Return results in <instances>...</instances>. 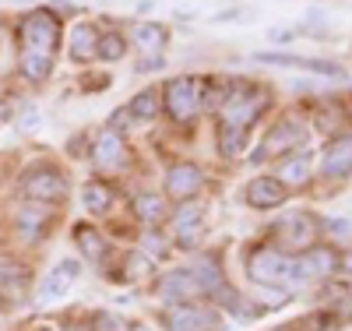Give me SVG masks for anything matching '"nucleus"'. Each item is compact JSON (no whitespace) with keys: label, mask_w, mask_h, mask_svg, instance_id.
I'll use <instances>...</instances> for the list:
<instances>
[{"label":"nucleus","mask_w":352,"mask_h":331,"mask_svg":"<svg viewBox=\"0 0 352 331\" xmlns=\"http://www.w3.org/2000/svg\"><path fill=\"white\" fill-rule=\"evenodd\" d=\"M21 43L25 53H50L60 46V18L53 11H32L21 21Z\"/></svg>","instance_id":"nucleus-1"},{"label":"nucleus","mask_w":352,"mask_h":331,"mask_svg":"<svg viewBox=\"0 0 352 331\" xmlns=\"http://www.w3.org/2000/svg\"><path fill=\"white\" fill-rule=\"evenodd\" d=\"M268 106V96L261 92V88H250V85H243L240 92H229L226 96V103H222V120L229 127H250L254 120L261 116V109Z\"/></svg>","instance_id":"nucleus-2"},{"label":"nucleus","mask_w":352,"mask_h":331,"mask_svg":"<svg viewBox=\"0 0 352 331\" xmlns=\"http://www.w3.org/2000/svg\"><path fill=\"white\" fill-rule=\"evenodd\" d=\"M204 106V78H173L166 85V109L176 120H190Z\"/></svg>","instance_id":"nucleus-3"},{"label":"nucleus","mask_w":352,"mask_h":331,"mask_svg":"<svg viewBox=\"0 0 352 331\" xmlns=\"http://www.w3.org/2000/svg\"><path fill=\"white\" fill-rule=\"evenodd\" d=\"M162 324L169 331H212L219 328V314L212 307H187V303H173L162 314Z\"/></svg>","instance_id":"nucleus-4"},{"label":"nucleus","mask_w":352,"mask_h":331,"mask_svg":"<svg viewBox=\"0 0 352 331\" xmlns=\"http://www.w3.org/2000/svg\"><path fill=\"white\" fill-rule=\"evenodd\" d=\"M257 64H275V67H300L310 74H324V78H345V67L335 60H310V56H292V53H254Z\"/></svg>","instance_id":"nucleus-5"},{"label":"nucleus","mask_w":352,"mask_h":331,"mask_svg":"<svg viewBox=\"0 0 352 331\" xmlns=\"http://www.w3.org/2000/svg\"><path fill=\"white\" fill-rule=\"evenodd\" d=\"M275 236H278L282 247H292V250L300 247L303 250L317 239V226H314L310 215H285V219L275 222Z\"/></svg>","instance_id":"nucleus-6"},{"label":"nucleus","mask_w":352,"mask_h":331,"mask_svg":"<svg viewBox=\"0 0 352 331\" xmlns=\"http://www.w3.org/2000/svg\"><path fill=\"white\" fill-rule=\"evenodd\" d=\"M21 191H25V197H32V201H60L67 194V180L56 169H39V173H32L25 180Z\"/></svg>","instance_id":"nucleus-7"},{"label":"nucleus","mask_w":352,"mask_h":331,"mask_svg":"<svg viewBox=\"0 0 352 331\" xmlns=\"http://www.w3.org/2000/svg\"><path fill=\"white\" fill-rule=\"evenodd\" d=\"M282 268H285V257L275 250V247H257L247 261V272L254 282H268V286H278L282 282Z\"/></svg>","instance_id":"nucleus-8"},{"label":"nucleus","mask_w":352,"mask_h":331,"mask_svg":"<svg viewBox=\"0 0 352 331\" xmlns=\"http://www.w3.org/2000/svg\"><path fill=\"white\" fill-rule=\"evenodd\" d=\"M320 173L331 176V180L352 173V138L349 134H342V138L324 145V152H320Z\"/></svg>","instance_id":"nucleus-9"},{"label":"nucleus","mask_w":352,"mask_h":331,"mask_svg":"<svg viewBox=\"0 0 352 331\" xmlns=\"http://www.w3.org/2000/svg\"><path fill=\"white\" fill-rule=\"evenodd\" d=\"M74 279H78V261H60V264H56L53 268V272L43 279V299H46V303H53V299H64L67 292H71V286H74Z\"/></svg>","instance_id":"nucleus-10"},{"label":"nucleus","mask_w":352,"mask_h":331,"mask_svg":"<svg viewBox=\"0 0 352 331\" xmlns=\"http://www.w3.org/2000/svg\"><path fill=\"white\" fill-rule=\"evenodd\" d=\"M0 299H4V303H14V307L28 299V272L25 268L0 261Z\"/></svg>","instance_id":"nucleus-11"},{"label":"nucleus","mask_w":352,"mask_h":331,"mask_svg":"<svg viewBox=\"0 0 352 331\" xmlns=\"http://www.w3.org/2000/svg\"><path fill=\"white\" fill-rule=\"evenodd\" d=\"M285 197H289V191H285L282 180H275V176H257L254 184L247 187V201L254 208H278Z\"/></svg>","instance_id":"nucleus-12"},{"label":"nucleus","mask_w":352,"mask_h":331,"mask_svg":"<svg viewBox=\"0 0 352 331\" xmlns=\"http://www.w3.org/2000/svg\"><path fill=\"white\" fill-rule=\"evenodd\" d=\"M127 162V145L116 131H102L96 141V166L99 169H120Z\"/></svg>","instance_id":"nucleus-13"},{"label":"nucleus","mask_w":352,"mask_h":331,"mask_svg":"<svg viewBox=\"0 0 352 331\" xmlns=\"http://www.w3.org/2000/svg\"><path fill=\"white\" fill-rule=\"evenodd\" d=\"M307 134H303V127L296 124V120H282V124L272 131V138L264 141L261 148H257V156H254V162H261L264 156H272V152H285V148H292V145H300Z\"/></svg>","instance_id":"nucleus-14"},{"label":"nucleus","mask_w":352,"mask_h":331,"mask_svg":"<svg viewBox=\"0 0 352 331\" xmlns=\"http://www.w3.org/2000/svg\"><path fill=\"white\" fill-rule=\"evenodd\" d=\"M166 191L173 197H194V191H201V169L190 166V162L173 166L169 176H166Z\"/></svg>","instance_id":"nucleus-15"},{"label":"nucleus","mask_w":352,"mask_h":331,"mask_svg":"<svg viewBox=\"0 0 352 331\" xmlns=\"http://www.w3.org/2000/svg\"><path fill=\"white\" fill-rule=\"evenodd\" d=\"M159 292H162L166 299H173V303H184V299H190V296L201 292V282L194 279V272L187 268V272H173V275H166L162 286H159Z\"/></svg>","instance_id":"nucleus-16"},{"label":"nucleus","mask_w":352,"mask_h":331,"mask_svg":"<svg viewBox=\"0 0 352 331\" xmlns=\"http://www.w3.org/2000/svg\"><path fill=\"white\" fill-rule=\"evenodd\" d=\"M96 43H99V32H96V25H88V21H78V25L71 28V60H78V64H85V60L96 53Z\"/></svg>","instance_id":"nucleus-17"},{"label":"nucleus","mask_w":352,"mask_h":331,"mask_svg":"<svg viewBox=\"0 0 352 331\" xmlns=\"http://www.w3.org/2000/svg\"><path fill=\"white\" fill-rule=\"evenodd\" d=\"M201 215H204V204L201 201H187L180 204V212H176V236H180V244H190L201 229Z\"/></svg>","instance_id":"nucleus-18"},{"label":"nucleus","mask_w":352,"mask_h":331,"mask_svg":"<svg viewBox=\"0 0 352 331\" xmlns=\"http://www.w3.org/2000/svg\"><path fill=\"white\" fill-rule=\"evenodd\" d=\"M162 212H166V204H162V197H159L155 191H141V194H134V215H138L141 222H159Z\"/></svg>","instance_id":"nucleus-19"},{"label":"nucleus","mask_w":352,"mask_h":331,"mask_svg":"<svg viewBox=\"0 0 352 331\" xmlns=\"http://www.w3.org/2000/svg\"><path fill=\"white\" fill-rule=\"evenodd\" d=\"M81 201H85V212H88V215H106L109 204H113V194H109V187H102V184H88V187L81 191Z\"/></svg>","instance_id":"nucleus-20"},{"label":"nucleus","mask_w":352,"mask_h":331,"mask_svg":"<svg viewBox=\"0 0 352 331\" xmlns=\"http://www.w3.org/2000/svg\"><path fill=\"white\" fill-rule=\"evenodd\" d=\"M134 39H138V46H141V50L155 53V50H162V46H166V28H162V25H155V21H141V25L134 28Z\"/></svg>","instance_id":"nucleus-21"},{"label":"nucleus","mask_w":352,"mask_h":331,"mask_svg":"<svg viewBox=\"0 0 352 331\" xmlns=\"http://www.w3.org/2000/svg\"><path fill=\"white\" fill-rule=\"evenodd\" d=\"M219 148H222V156H226V159H236L243 148H247V131H243V127H229V124H222Z\"/></svg>","instance_id":"nucleus-22"},{"label":"nucleus","mask_w":352,"mask_h":331,"mask_svg":"<svg viewBox=\"0 0 352 331\" xmlns=\"http://www.w3.org/2000/svg\"><path fill=\"white\" fill-rule=\"evenodd\" d=\"M21 71H25V78L43 81V78H50V71H53V56H50V53H25V56H21Z\"/></svg>","instance_id":"nucleus-23"},{"label":"nucleus","mask_w":352,"mask_h":331,"mask_svg":"<svg viewBox=\"0 0 352 331\" xmlns=\"http://www.w3.org/2000/svg\"><path fill=\"white\" fill-rule=\"evenodd\" d=\"M155 109H159L155 92H152V88H144V92H138V96H134V103H131L127 116H131V120H152V116H155Z\"/></svg>","instance_id":"nucleus-24"},{"label":"nucleus","mask_w":352,"mask_h":331,"mask_svg":"<svg viewBox=\"0 0 352 331\" xmlns=\"http://www.w3.org/2000/svg\"><path fill=\"white\" fill-rule=\"evenodd\" d=\"M124 50H127V43H124V36H116V32L99 36V43H96V53H99L102 60H120Z\"/></svg>","instance_id":"nucleus-25"},{"label":"nucleus","mask_w":352,"mask_h":331,"mask_svg":"<svg viewBox=\"0 0 352 331\" xmlns=\"http://www.w3.org/2000/svg\"><path fill=\"white\" fill-rule=\"evenodd\" d=\"M307 176H310V166H307V159L300 156V159H289L285 166H282V184H307Z\"/></svg>","instance_id":"nucleus-26"},{"label":"nucleus","mask_w":352,"mask_h":331,"mask_svg":"<svg viewBox=\"0 0 352 331\" xmlns=\"http://www.w3.org/2000/svg\"><path fill=\"white\" fill-rule=\"evenodd\" d=\"M74 236H78V244H81V250H85L88 257H99V254H102V239H99V233H96L92 226H78Z\"/></svg>","instance_id":"nucleus-27"},{"label":"nucleus","mask_w":352,"mask_h":331,"mask_svg":"<svg viewBox=\"0 0 352 331\" xmlns=\"http://www.w3.org/2000/svg\"><path fill=\"white\" fill-rule=\"evenodd\" d=\"M43 222H46V208H25V212H18L21 233H36V229H43Z\"/></svg>","instance_id":"nucleus-28"},{"label":"nucleus","mask_w":352,"mask_h":331,"mask_svg":"<svg viewBox=\"0 0 352 331\" xmlns=\"http://www.w3.org/2000/svg\"><path fill=\"white\" fill-rule=\"evenodd\" d=\"M243 18H254V11L232 8V11H219V14H212V21H243Z\"/></svg>","instance_id":"nucleus-29"},{"label":"nucleus","mask_w":352,"mask_h":331,"mask_svg":"<svg viewBox=\"0 0 352 331\" xmlns=\"http://www.w3.org/2000/svg\"><path fill=\"white\" fill-rule=\"evenodd\" d=\"M144 250H148V254H155V257H162V254H166L159 236H144Z\"/></svg>","instance_id":"nucleus-30"},{"label":"nucleus","mask_w":352,"mask_h":331,"mask_svg":"<svg viewBox=\"0 0 352 331\" xmlns=\"http://www.w3.org/2000/svg\"><path fill=\"white\" fill-rule=\"evenodd\" d=\"M338 268H345V272H352V250H349V254H342V257H338Z\"/></svg>","instance_id":"nucleus-31"},{"label":"nucleus","mask_w":352,"mask_h":331,"mask_svg":"<svg viewBox=\"0 0 352 331\" xmlns=\"http://www.w3.org/2000/svg\"><path fill=\"white\" fill-rule=\"evenodd\" d=\"M134 331H148V328H144V324H138V328H134Z\"/></svg>","instance_id":"nucleus-32"},{"label":"nucleus","mask_w":352,"mask_h":331,"mask_svg":"<svg viewBox=\"0 0 352 331\" xmlns=\"http://www.w3.org/2000/svg\"><path fill=\"white\" fill-rule=\"evenodd\" d=\"M39 331H50V328H39Z\"/></svg>","instance_id":"nucleus-33"}]
</instances>
